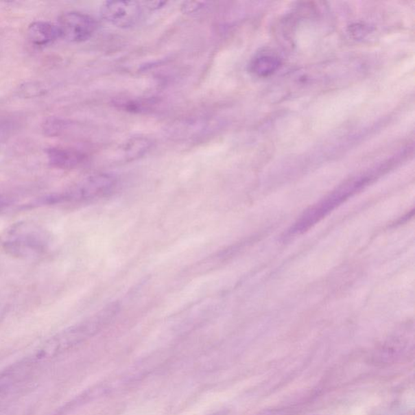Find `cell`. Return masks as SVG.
I'll return each mask as SVG.
<instances>
[{"label": "cell", "mask_w": 415, "mask_h": 415, "mask_svg": "<svg viewBox=\"0 0 415 415\" xmlns=\"http://www.w3.org/2000/svg\"><path fill=\"white\" fill-rule=\"evenodd\" d=\"M51 235L32 222L16 223L4 233L2 246L8 255L22 259L37 258L50 247Z\"/></svg>", "instance_id": "1"}, {"label": "cell", "mask_w": 415, "mask_h": 415, "mask_svg": "<svg viewBox=\"0 0 415 415\" xmlns=\"http://www.w3.org/2000/svg\"><path fill=\"white\" fill-rule=\"evenodd\" d=\"M119 311L118 303H112L106 306L91 318L64 330L53 337L45 344L42 355H51L69 349L86 339L95 335L102 329L109 324Z\"/></svg>", "instance_id": "2"}, {"label": "cell", "mask_w": 415, "mask_h": 415, "mask_svg": "<svg viewBox=\"0 0 415 415\" xmlns=\"http://www.w3.org/2000/svg\"><path fill=\"white\" fill-rule=\"evenodd\" d=\"M116 185L117 180L115 176L109 174H96L84 178L64 193L47 196L42 200V203L54 204L86 202L109 194L114 190Z\"/></svg>", "instance_id": "3"}, {"label": "cell", "mask_w": 415, "mask_h": 415, "mask_svg": "<svg viewBox=\"0 0 415 415\" xmlns=\"http://www.w3.org/2000/svg\"><path fill=\"white\" fill-rule=\"evenodd\" d=\"M60 38L70 43H83L91 39L97 30V22L93 18L79 12H67L58 22Z\"/></svg>", "instance_id": "4"}, {"label": "cell", "mask_w": 415, "mask_h": 415, "mask_svg": "<svg viewBox=\"0 0 415 415\" xmlns=\"http://www.w3.org/2000/svg\"><path fill=\"white\" fill-rule=\"evenodd\" d=\"M143 8L141 2L108 1L102 4L101 15L111 25L121 29H128L139 22Z\"/></svg>", "instance_id": "5"}, {"label": "cell", "mask_w": 415, "mask_h": 415, "mask_svg": "<svg viewBox=\"0 0 415 415\" xmlns=\"http://www.w3.org/2000/svg\"><path fill=\"white\" fill-rule=\"evenodd\" d=\"M47 158L51 166L61 169L77 168L84 163L86 156L73 149L53 147L47 150Z\"/></svg>", "instance_id": "6"}, {"label": "cell", "mask_w": 415, "mask_h": 415, "mask_svg": "<svg viewBox=\"0 0 415 415\" xmlns=\"http://www.w3.org/2000/svg\"><path fill=\"white\" fill-rule=\"evenodd\" d=\"M27 35L30 43L38 47L47 46L60 38L57 25L45 21H37L31 24L27 30Z\"/></svg>", "instance_id": "7"}, {"label": "cell", "mask_w": 415, "mask_h": 415, "mask_svg": "<svg viewBox=\"0 0 415 415\" xmlns=\"http://www.w3.org/2000/svg\"><path fill=\"white\" fill-rule=\"evenodd\" d=\"M281 62L278 58L271 55H259L254 58L250 65L252 73L258 77H267L278 69Z\"/></svg>", "instance_id": "8"}, {"label": "cell", "mask_w": 415, "mask_h": 415, "mask_svg": "<svg viewBox=\"0 0 415 415\" xmlns=\"http://www.w3.org/2000/svg\"><path fill=\"white\" fill-rule=\"evenodd\" d=\"M151 141L145 137H135L123 145L122 157L125 161H132L141 157L150 149Z\"/></svg>", "instance_id": "9"}, {"label": "cell", "mask_w": 415, "mask_h": 415, "mask_svg": "<svg viewBox=\"0 0 415 415\" xmlns=\"http://www.w3.org/2000/svg\"><path fill=\"white\" fill-rule=\"evenodd\" d=\"M67 123L64 120L51 118L45 121L43 126V130L45 135L48 137H56L60 135L66 128Z\"/></svg>", "instance_id": "10"}, {"label": "cell", "mask_w": 415, "mask_h": 415, "mask_svg": "<svg viewBox=\"0 0 415 415\" xmlns=\"http://www.w3.org/2000/svg\"><path fill=\"white\" fill-rule=\"evenodd\" d=\"M205 5L204 2H185L182 4V10L187 14L194 13L202 9Z\"/></svg>", "instance_id": "11"}, {"label": "cell", "mask_w": 415, "mask_h": 415, "mask_svg": "<svg viewBox=\"0 0 415 415\" xmlns=\"http://www.w3.org/2000/svg\"><path fill=\"white\" fill-rule=\"evenodd\" d=\"M143 8L149 11L158 10V9L167 5V2L162 1H145L141 2Z\"/></svg>", "instance_id": "12"}]
</instances>
